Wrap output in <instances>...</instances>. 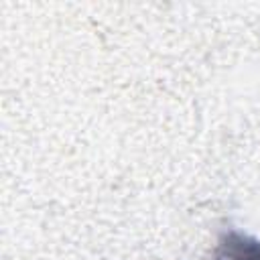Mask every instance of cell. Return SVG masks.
<instances>
[{"label": "cell", "mask_w": 260, "mask_h": 260, "mask_svg": "<svg viewBox=\"0 0 260 260\" xmlns=\"http://www.w3.org/2000/svg\"><path fill=\"white\" fill-rule=\"evenodd\" d=\"M209 260H260V238L228 230L217 238Z\"/></svg>", "instance_id": "obj_1"}]
</instances>
